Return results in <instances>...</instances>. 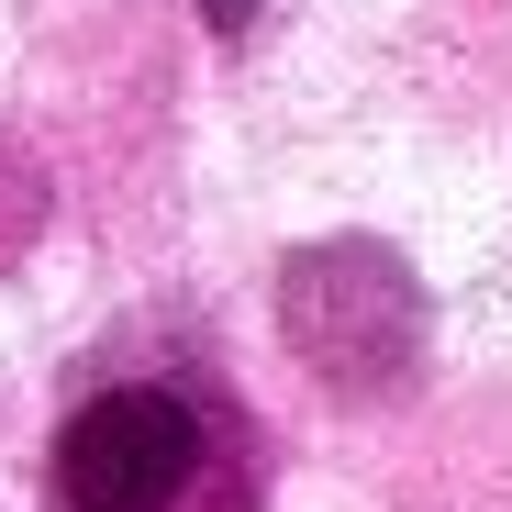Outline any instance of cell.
Segmentation results:
<instances>
[{
    "mask_svg": "<svg viewBox=\"0 0 512 512\" xmlns=\"http://www.w3.org/2000/svg\"><path fill=\"white\" fill-rule=\"evenodd\" d=\"M56 512H256L245 435L167 379H123L67 412L56 435Z\"/></svg>",
    "mask_w": 512,
    "mask_h": 512,
    "instance_id": "cell-1",
    "label": "cell"
}]
</instances>
